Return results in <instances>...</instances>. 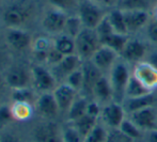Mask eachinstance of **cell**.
<instances>
[{
  "instance_id": "6da1fadb",
  "label": "cell",
  "mask_w": 157,
  "mask_h": 142,
  "mask_svg": "<svg viewBox=\"0 0 157 142\" xmlns=\"http://www.w3.org/2000/svg\"><path fill=\"white\" fill-rule=\"evenodd\" d=\"M107 76L113 91L114 101L122 104L125 99V91L128 81L132 77V65L120 58Z\"/></svg>"
},
{
  "instance_id": "7a4b0ae2",
  "label": "cell",
  "mask_w": 157,
  "mask_h": 142,
  "mask_svg": "<svg viewBox=\"0 0 157 142\" xmlns=\"http://www.w3.org/2000/svg\"><path fill=\"white\" fill-rule=\"evenodd\" d=\"M33 9L26 2H15L8 6L2 12V23L6 29L24 28L31 18Z\"/></svg>"
},
{
  "instance_id": "3957f363",
  "label": "cell",
  "mask_w": 157,
  "mask_h": 142,
  "mask_svg": "<svg viewBox=\"0 0 157 142\" xmlns=\"http://www.w3.org/2000/svg\"><path fill=\"white\" fill-rule=\"evenodd\" d=\"M108 10L101 3L93 0H80L77 6L76 14L79 16L83 27L95 29L105 18Z\"/></svg>"
},
{
  "instance_id": "277c9868",
  "label": "cell",
  "mask_w": 157,
  "mask_h": 142,
  "mask_svg": "<svg viewBox=\"0 0 157 142\" xmlns=\"http://www.w3.org/2000/svg\"><path fill=\"white\" fill-rule=\"evenodd\" d=\"M76 55L80 57L82 61L90 60L95 52L101 46V40L95 29L83 28L78 35L75 37Z\"/></svg>"
},
{
  "instance_id": "5b68a950",
  "label": "cell",
  "mask_w": 157,
  "mask_h": 142,
  "mask_svg": "<svg viewBox=\"0 0 157 142\" xmlns=\"http://www.w3.org/2000/svg\"><path fill=\"white\" fill-rule=\"evenodd\" d=\"M152 47L153 46L150 45L144 37L130 35L122 54L120 55V58H122L124 61L132 66L134 64L144 61Z\"/></svg>"
},
{
  "instance_id": "8992f818",
  "label": "cell",
  "mask_w": 157,
  "mask_h": 142,
  "mask_svg": "<svg viewBox=\"0 0 157 142\" xmlns=\"http://www.w3.org/2000/svg\"><path fill=\"white\" fill-rule=\"evenodd\" d=\"M31 76L32 88L39 94L54 92V90L59 85L52 70L44 64H34L31 67Z\"/></svg>"
},
{
  "instance_id": "52a82bcc",
  "label": "cell",
  "mask_w": 157,
  "mask_h": 142,
  "mask_svg": "<svg viewBox=\"0 0 157 142\" xmlns=\"http://www.w3.org/2000/svg\"><path fill=\"white\" fill-rule=\"evenodd\" d=\"M67 16L68 14L64 11L50 6L45 11L43 17H42V28L47 34L54 35V36L61 34L64 31V26H65Z\"/></svg>"
},
{
  "instance_id": "ba28073f",
  "label": "cell",
  "mask_w": 157,
  "mask_h": 142,
  "mask_svg": "<svg viewBox=\"0 0 157 142\" xmlns=\"http://www.w3.org/2000/svg\"><path fill=\"white\" fill-rule=\"evenodd\" d=\"M126 117L127 114H126L122 104L112 101L103 106L101 117H99V122L110 130L119 129Z\"/></svg>"
},
{
  "instance_id": "9c48e42d",
  "label": "cell",
  "mask_w": 157,
  "mask_h": 142,
  "mask_svg": "<svg viewBox=\"0 0 157 142\" xmlns=\"http://www.w3.org/2000/svg\"><path fill=\"white\" fill-rule=\"evenodd\" d=\"M4 81L10 90L32 86L31 68L23 65H12L4 73Z\"/></svg>"
},
{
  "instance_id": "30bf717a",
  "label": "cell",
  "mask_w": 157,
  "mask_h": 142,
  "mask_svg": "<svg viewBox=\"0 0 157 142\" xmlns=\"http://www.w3.org/2000/svg\"><path fill=\"white\" fill-rule=\"evenodd\" d=\"M61 128L56 121H47L35 125L31 130V137L33 142H63Z\"/></svg>"
},
{
  "instance_id": "8fae6325",
  "label": "cell",
  "mask_w": 157,
  "mask_h": 142,
  "mask_svg": "<svg viewBox=\"0 0 157 142\" xmlns=\"http://www.w3.org/2000/svg\"><path fill=\"white\" fill-rule=\"evenodd\" d=\"M34 107L36 114L47 121H55L61 113L52 92L41 93L37 95Z\"/></svg>"
},
{
  "instance_id": "7c38bea8",
  "label": "cell",
  "mask_w": 157,
  "mask_h": 142,
  "mask_svg": "<svg viewBox=\"0 0 157 142\" xmlns=\"http://www.w3.org/2000/svg\"><path fill=\"white\" fill-rule=\"evenodd\" d=\"M132 74L151 92L157 91V68L147 61H141L132 66Z\"/></svg>"
},
{
  "instance_id": "4fadbf2b",
  "label": "cell",
  "mask_w": 157,
  "mask_h": 142,
  "mask_svg": "<svg viewBox=\"0 0 157 142\" xmlns=\"http://www.w3.org/2000/svg\"><path fill=\"white\" fill-rule=\"evenodd\" d=\"M6 44L15 52H26L31 49L33 43V36L24 28H11L6 29L4 35Z\"/></svg>"
},
{
  "instance_id": "5bb4252c",
  "label": "cell",
  "mask_w": 157,
  "mask_h": 142,
  "mask_svg": "<svg viewBox=\"0 0 157 142\" xmlns=\"http://www.w3.org/2000/svg\"><path fill=\"white\" fill-rule=\"evenodd\" d=\"M127 32L129 35H138L142 33L149 21H151V11L135 10L123 11Z\"/></svg>"
},
{
  "instance_id": "9a60e30c",
  "label": "cell",
  "mask_w": 157,
  "mask_h": 142,
  "mask_svg": "<svg viewBox=\"0 0 157 142\" xmlns=\"http://www.w3.org/2000/svg\"><path fill=\"white\" fill-rule=\"evenodd\" d=\"M142 132L157 129V107H147L127 114Z\"/></svg>"
},
{
  "instance_id": "2e32d148",
  "label": "cell",
  "mask_w": 157,
  "mask_h": 142,
  "mask_svg": "<svg viewBox=\"0 0 157 142\" xmlns=\"http://www.w3.org/2000/svg\"><path fill=\"white\" fill-rule=\"evenodd\" d=\"M120 59V56L114 50L107 46L101 45L97 49V52L93 55V57L90 59V61L101 71L103 74L108 75V73L111 71L117 61Z\"/></svg>"
},
{
  "instance_id": "e0dca14e",
  "label": "cell",
  "mask_w": 157,
  "mask_h": 142,
  "mask_svg": "<svg viewBox=\"0 0 157 142\" xmlns=\"http://www.w3.org/2000/svg\"><path fill=\"white\" fill-rule=\"evenodd\" d=\"M83 61L80 59V57L77 56L76 54L70 55V56H64L63 59L57 64L56 66L49 67L52 72L54 73L55 77L57 78L59 83H64L66 77L73 73L74 71L78 70L81 67Z\"/></svg>"
},
{
  "instance_id": "ac0fdd59",
  "label": "cell",
  "mask_w": 157,
  "mask_h": 142,
  "mask_svg": "<svg viewBox=\"0 0 157 142\" xmlns=\"http://www.w3.org/2000/svg\"><path fill=\"white\" fill-rule=\"evenodd\" d=\"M52 94H54L55 98H56L61 113L65 114L67 112V110L70 109V107L72 106V104L74 103V101L76 99V97L80 93L77 92L75 89L70 86L67 83H61L57 86V88L54 90Z\"/></svg>"
},
{
  "instance_id": "d6986e66",
  "label": "cell",
  "mask_w": 157,
  "mask_h": 142,
  "mask_svg": "<svg viewBox=\"0 0 157 142\" xmlns=\"http://www.w3.org/2000/svg\"><path fill=\"white\" fill-rule=\"evenodd\" d=\"M81 68H82V73H83V86L80 94L91 98L92 90H93L95 83L105 74H103L90 60L83 61Z\"/></svg>"
},
{
  "instance_id": "ffe728a7",
  "label": "cell",
  "mask_w": 157,
  "mask_h": 142,
  "mask_svg": "<svg viewBox=\"0 0 157 142\" xmlns=\"http://www.w3.org/2000/svg\"><path fill=\"white\" fill-rule=\"evenodd\" d=\"M126 114L147 107H157V91L135 98H125L122 103Z\"/></svg>"
},
{
  "instance_id": "44dd1931",
  "label": "cell",
  "mask_w": 157,
  "mask_h": 142,
  "mask_svg": "<svg viewBox=\"0 0 157 142\" xmlns=\"http://www.w3.org/2000/svg\"><path fill=\"white\" fill-rule=\"evenodd\" d=\"M91 98L99 103L101 106L114 101L113 91L110 85L109 78L107 75H103L95 83L93 90H92Z\"/></svg>"
},
{
  "instance_id": "7402d4cb",
  "label": "cell",
  "mask_w": 157,
  "mask_h": 142,
  "mask_svg": "<svg viewBox=\"0 0 157 142\" xmlns=\"http://www.w3.org/2000/svg\"><path fill=\"white\" fill-rule=\"evenodd\" d=\"M90 99L91 98L85 96V95L79 94L74 101V103L72 104V106L70 107V109L67 110V112L64 114L66 123H72V122L78 120L79 117L87 114L88 104H89Z\"/></svg>"
},
{
  "instance_id": "603a6c76",
  "label": "cell",
  "mask_w": 157,
  "mask_h": 142,
  "mask_svg": "<svg viewBox=\"0 0 157 142\" xmlns=\"http://www.w3.org/2000/svg\"><path fill=\"white\" fill-rule=\"evenodd\" d=\"M52 47V39H48L47 36H39L33 40L31 52L37 64H45L46 57Z\"/></svg>"
},
{
  "instance_id": "cb8c5ba5",
  "label": "cell",
  "mask_w": 157,
  "mask_h": 142,
  "mask_svg": "<svg viewBox=\"0 0 157 142\" xmlns=\"http://www.w3.org/2000/svg\"><path fill=\"white\" fill-rule=\"evenodd\" d=\"M11 111L15 122H27L31 120L35 112L34 104L23 102H11Z\"/></svg>"
},
{
  "instance_id": "d4e9b609",
  "label": "cell",
  "mask_w": 157,
  "mask_h": 142,
  "mask_svg": "<svg viewBox=\"0 0 157 142\" xmlns=\"http://www.w3.org/2000/svg\"><path fill=\"white\" fill-rule=\"evenodd\" d=\"M52 45L62 56H70L76 54L75 39L65 33H61L52 39Z\"/></svg>"
},
{
  "instance_id": "484cf974",
  "label": "cell",
  "mask_w": 157,
  "mask_h": 142,
  "mask_svg": "<svg viewBox=\"0 0 157 142\" xmlns=\"http://www.w3.org/2000/svg\"><path fill=\"white\" fill-rule=\"evenodd\" d=\"M107 18L109 21L110 25L116 33H120V34H126L129 35L127 32V28H126L125 18H124V13L122 10L119 8L110 9L107 12Z\"/></svg>"
},
{
  "instance_id": "4316f807",
  "label": "cell",
  "mask_w": 157,
  "mask_h": 142,
  "mask_svg": "<svg viewBox=\"0 0 157 142\" xmlns=\"http://www.w3.org/2000/svg\"><path fill=\"white\" fill-rule=\"evenodd\" d=\"M129 36L130 35L120 34V33L113 32L112 34H110L109 36L101 40V45L111 48L112 50H114V52L120 56V55L122 54L123 49H124V47H125L126 43H127L128 39H129Z\"/></svg>"
},
{
  "instance_id": "83f0119b",
  "label": "cell",
  "mask_w": 157,
  "mask_h": 142,
  "mask_svg": "<svg viewBox=\"0 0 157 142\" xmlns=\"http://www.w3.org/2000/svg\"><path fill=\"white\" fill-rule=\"evenodd\" d=\"M119 130L126 137L136 142L142 141L143 135H144V132H142L128 117H126L124 121L122 122V124L119 127Z\"/></svg>"
},
{
  "instance_id": "f1b7e54d",
  "label": "cell",
  "mask_w": 157,
  "mask_h": 142,
  "mask_svg": "<svg viewBox=\"0 0 157 142\" xmlns=\"http://www.w3.org/2000/svg\"><path fill=\"white\" fill-rule=\"evenodd\" d=\"M35 93L36 92L32 86L11 90V101L35 104V101L37 98V95Z\"/></svg>"
},
{
  "instance_id": "f546056e",
  "label": "cell",
  "mask_w": 157,
  "mask_h": 142,
  "mask_svg": "<svg viewBox=\"0 0 157 142\" xmlns=\"http://www.w3.org/2000/svg\"><path fill=\"white\" fill-rule=\"evenodd\" d=\"M98 122H99V120L96 119V117H93L89 114H85L83 117H79L78 120H76V121L72 122V123H70V124H72V125L86 138V136L97 125Z\"/></svg>"
},
{
  "instance_id": "4dcf8cb0",
  "label": "cell",
  "mask_w": 157,
  "mask_h": 142,
  "mask_svg": "<svg viewBox=\"0 0 157 142\" xmlns=\"http://www.w3.org/2000/svg\"><path fill=\"white\" fill-rule=\"evenodd\" d=\"M155 2L152 0H120L118 8L122 11H151Z\"/></svg>"
},
{
  "instance_id": "1f68e13d",
  "label": "cell",
  "mask_w": 157,
  "mask_h": 142,
  "mask_svg": "<svg viewBox=\"0 0 157 142\" xmlns=\"http://www.w3.org/2000/svg\"><path fill=\"white\" fill-rule=\"evenodd\" d=\"M151 91H149L142 83L139 80H137L132 74L129 81H128L127 88L125 91V98H135V97H139L145 95L147 93H150Z\"/></svg>"
},
{
  "instance_id": "d6a6232c",
  "label": "cell",
  "mask_w": 157,
  "mask_h": 142,
  "mask_svg": "<svg viewBox=\"0 0 157 142\" xmlns=\"http://www.w3.org/2000/svg\"><path fill=\"white\" fill-rule=\"evenodd\" d=\"M83 28L85 27H83L80 18H79V16L76 13L75 14H68L65 21V26H64L63 33H65V34L70 35V36L75 39Z\"/></svg>"
},
{
  "instance_id": "836d02e7",
  "label": "cell",
  "mask_w": 157,
  "mask_h": 142,
  "mask_svg": "<svg viewBox=\"0 0 157 142\" xmlns=\"http://www.w3.org/2000/svg\"><path fill=\"white\" fill-rule=\"evenodd\" d=\"M109 129L105 125L98 122L97 125L86 136L83 142H108Z\"/></svg>"
},
{
  "instance_id": "e575fe53",
  "label": "cell",
  "mask_w": 157,
  "mask_h": 142,
  "mask_svg": "<svg viewBox=\"0 0 157 142\" xmlns=\"http://www.w3.org/2000/svg\"><path fill=\"white\" fill-rule=\"evenodd\" d=\"M61 135H62L63 142H83L85 137L70 123H66L61 128Z\"/></svg>"
},
{
  "instance_id": "d590c367",
  "label": "cell",
  "mask_w": 157,
  "mask_h": 142,
  "mask_svg": "<svg viewBox=\"0 0 157 142\" xmlns=\"http://www.w3.org/2000/svg\"><path fill=\"white\" fill-rule=\"evenodd\" d=\"M82 66V65H81ZM64 83H67L70 86H72L73 89L77 91V92L81 93L83 86V73L82 68H78V70L74 71L73 73H71L66 79L64 80Z\"/></svg>"
},
{
  "instance_id": "8d00e7d4",
  "label": "cell",
  "mask_w": 157,
  "mask_h": 142,
  "mask_svg": "<svg viewBox=\"0 0 157 142\" xmlns=\"http://www.w3.org/2000/svg\"><path fill=\"white\" fill-rule=\"evenodd\" d=\"M145 41L153 47H157V19L151 18L142 32Z\"/></svg>"
},
{
  "instance_id": "74e56055",
  "label": "cell",
  "mask_w": 157,
  "mask_h": 142,
  "mask_svg": "<svg viewBox=\"0 0 157 142\" xmlns=\"http://www.w3.org/2000/svg\"><path fill=\"white\" fill-rule=\"evenodd\" d=\"M80 0H48L50 6L62 10L68 14L70 11H77V6Z\"/></svg>"
},
{
  "instance_id": "f35d334b",
  "label": "cell",
  "mask_w": 157,
  "mask_h": 142,
  "mask_svg": "<svg viewBox=\"0 0 157 142\" xmlns=\"http://www.w3.org/2000/svg\"><path fill=\"white\" fill-rule=\"evenodd\" d=\"M14 121L10 104H0V128H4Z\"/></svg>"
},
{
  "instance_id": "ab89813d",
  "label": "cell",
  "mask_w": 157,
  "mask_h": 142,
  "mask_svg": "<svg viewBox=\"0 0 157 142\" xmlns=\"http://www.w3.org/2000/svg\"><path fill=\"white\" fill-rule=\"evenodd\" d=\"M95 31H96L97 35H98V37H99L101 41L103 39H105V37L109 36L110 34H112V33L114 32L113 29H112V27H111V25H110L109 21H108L107 15H106L105 18H104L103 21L98 24V26L95 28Z\"/></svg>"
},
{
  "instance_id": "60d3db41",
  "label": "cell",
  "mask_w": 157,
  "mask_h": 142,
  "mask_svg": "<svg viewBox=\"0 0 157 142\" xmlns=\"http://www.w3.org/2000/svg\"><path fill=\"white\" fill-rule=\"evenodd\" d=\"M62 55L60 54V52H58V50L56 49V48L54 47V45H52V47L49 49V52H48L47 54V57H46V62H45V65L46 66H49V67H52V66H56L57 64L59 63V62L61 61V60L63 59Z\"/></svg>"
},
{
  "instance_id": "b9f144b4",
  "label": "cell",
  "mask_w": 157,
  "mask_h": 142,
  "mask_svg": "<svg viewBox=\"0 0 157 142\" xmlns=\"http://www.w3.org/2000/svg\"><path fill=\"white\" fill-rule=\"evenodd\" d=\"M101 108L103 106L99 103H97L94 99H90L89 104H88V109H87V114L91 115L93 117H96V119L99 120V117H101Z\"/></svg>"
},
{
  "instance_id": "7bdbcfd3",
  "label": "cell",
  "mask_w": 157,
  "mask_h": 142,
  "mask_svg": "<svg viewBox=\"0 0 157 142\" xmlns=\"http://www.w3.org/2000/svg\"><path fill=\"white\" fill-rule=\"evenodd\" d=\"M108 142H136L125 135H123L119 129H109V138H108Z\"/></svg>"
},
{
  "instance_id": "ee69618b",
  "label": "cell",
  "mask_w": 157,
  "mask_h": 142,
  "mask_svg": "<svg viewBox=\"0 0 157 142\" xmlns=\"http://www.w3.org/2000/svg\"><path fill=\"white\" fill-rule=\"evenodd\" d=\"M0 142H23L16 134L11 132H0Z\"/></svg>"
},
{
  "instance_id": "f6af8a7d",
  "label": "cell",
  "mask_w": 157,
  "mask_h": 142,
  "mask_svg": "<svg viewBox=\"0 0 157 142\" xmlns=\"http://www.w3.org/2000/svg\"><path fill=\"white\" fill-rule=\"evenodd\" d=\"M145 61H147L150 64H152L154 67L157 68V48L156 47H152V49L150 50Z\"/></svg>"
},
{
  "instance_id": "bcb514c9",
  "label": "cell",
  "mask_w": 157,
  "mask_h": 142,
  "mask_svg": "<svg viewBox=\"0 0 157 142\" xmlns=\"http://www.w3.org/2000/svg\"><path fill=\"white\" fill-rule=\"evenodd\" d=\"M141 142H157V129L145 132Z\"/></svg>"
},
{
  "instance_id": "7dc6e473",
  "label": "cell",
  "mask_w": 157,
  "mask_h": 142,
  "mask_svg": "<svg viewBox=\"0 0 157 142\" xmlns=\"http://www.w3.org/2000/svg\"><path fill=\"white\" fill-rule=\"evenodd\" d=\"M8 88L6 85V81H4V78L2 76H0V97H1V95L3 94L4 90Z\"/></svg>"
},
{
  "instance_id": "c3c4849f",
  "label": "cell",
  "mask_w": 157,
  "mask_h": 142,
  "mask_svg": "<svg viewBox=\"0 0 157 142\" xmlns=\"http://www.w3.org/2000/svg\"><path fill=\"white\" fill-rule=\"evenodd\" d=\"M151 16H152V18L157 19V1L154 3L153 8H152V10H151Z\"/></svg>"
},
{
  "instance_id": "681fc988",
  "label": "cell",
  "mask_w": 157,
  "mask_h": 142,
  "mask_svg": "<svg viewBox=\"0 0 157 142\" xmlns=\"http://www.w3.org/2000/svg\"><path fill=\"white\" fill-rule=\"evenodd\" d=\"M0 62H1V52H0Z\"/></svg>"
},
{
  "instance_id": "f907efd6",
  "label": "cell",
  "mask_w": 157,
  "mask_h": 142,
  "mask_svg": "<svg viewBox=\"0 0 157 142\" xmlns=\"http://www.w3.org/2000/svg\"><path fill=\"white\" fill-rule=\"evenodd\" d=\"M152 1H154V2H156V0H152Z\"/></svg>"
},
{
  "instance_id": "816d5d0a",
  "label": "cell",
  "mask_w": 157,
  "mask_h": 142,
  "mask_svg": "<svg viewBox=\"0 0 157 142\" xmlns=\"http://www.w3.org/2000/svg\"><path fill=\"white\" fill-rule=\"evenodd\" d=\"M156 1H157V0H156Z\"/></svg>"
}]
</instances>
